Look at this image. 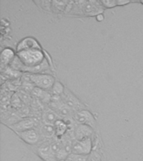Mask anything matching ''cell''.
<instances>
[{
  "label": "cell",
  "mask_w": 143,
  "mask_h": 161,
  "mask_svg": "<svg viewBox=\"0 0 143 161\" xmlns=\"http://www.w3.org/2000/svg\"><path fill=\"white\" fill-rule=\"evenodd\" d=\"M75 8L80 10V14L87 16H97L101 14L105 8L103 7L100 1H80L75 2Z\"/></svg>",
  "instance_id": "obj_1"
},
{
  "label": "cell",
  "mask_w": 143,
  "mask_h": 161,
  "mask_svg": "<svg viewBox=\"0 0 143 161\" xmlns=\"http://www.w3.org/2000/svg\"><path fill=\"white\" fill-rule=\"evenodd\" d=\"M30 80L34 83L35 87L41 88L45 91L51 90L53 86L56 81L54 75L47 73H39V74H29L27 73Z\"/></svg>",
  "instance_id": "obj_2"
},
{
  "label": "cell",
  "mask_w": 143,
  "mask_h": 161,
  "mask_svg": "<svg viewBox=\"0 0 143 161\" xmlns=\"http://www.w3.org/2000/svg\"><path fill=\"white\" fill-rule=\"evenodd\" d=\"M60 97H61V101L63 102V103L69 107L70 109H72L75 113L78 111L85 109V104L67 88H65V92L60 96Z\"/></svg>",
  "instance_id": "obj_3"
},
{
  "label": "cell",
  "mask_w": 143,
  "mask_h": 161,
  "mask_svg": "<svg viewBox=\"0 0 143 161\" xmlns=\"http://www.w3.org/2000/svg\"><path fill=\"white\" fill-rule=\"evenodd\" d=\"M51 139H45L41 141V143L37 148V154L44 161H57L55 153L53 152L50 146Z\"/></svg>",
  "instance_id": "obj_4"
},
{
  "label": "cell",
  "mask_w": 143,
  "mask_h": 161,
  "mask_svg": "<svg viewBox=\"0 0 143 161\" xmlns=\"http://www.w3.org/2000/svg\"><path fill=\"white\" fill-rule=\"evenodd\" d=\"M74 121L76 124L88 125L93 128H95L96 126V120L95 117L87 109H83L76 112L74 116Z\"/></svg>",
  "instance_id": "obj_5"
},
{
  "label": "cell",
  "mask_w": 143,
  "mask_h": 161,
  "mask_svg": "<svg viewBox=\"0 0 143 161\" xmlns=\"http://www.w3.org/2000/svg\"><path fill=\"white\" fill-rule=\"evenodd\" d=\"M72 128L73 137L75 140L80 141L84 140L86 138H91V137L94 134V128L88 125H84V124H76L74 127H71Z\"/></svg>",
  "instance_id": "obj_6"
},
{
  "label": "cell",
  "mask_w": 143,
  "mask_h": 161,
  "mask_svg": "<svg viewBox=\"0 0 143 161\" xmlns=\"http://www.w3.org/2000/svg\"><path fill=\"white\" fill-rule=\"evenodd\" d=\"M93 148V143L91 138H86L84 140H75L73 143L72 153L80 155L89 156Z\"/></svg>",
  "instance_id": "obj_7"
},
{
  "label": "cell",
  "mask_w": 143,
  "mask_h": 161,
  "mask_svg": "<svg viewBox=\"0 0 143 161\" xmlns=\"http://www.w3.org/2000/svg\"><path fill=\"white\" fill-rule=\"evenodd\" d=\"M17 134L24 143H28L29 145H36L40 143L41 138H42L40 132L36 128H33L30 130L18 133Z\"/></svg>",
  "instance_id": "obj_8"
},
{
  "label": "cell",
  "mask_w": 143,
  "mask_h": 161,
  "mask_svg": "<svg viewBox=\"0 0 143 161\" xmlns=\"http://www.w3.org/2000/svg\"><path fill=\"white\" fill-rule=\"evenodd\" d=\"M9 128L18 133L30 130L33 128H36V125H35L34 119L32 117H29V118H22L19 122H18L13 125L10 126Z\"/></svg>",
  "instance_id": "obj_9"
},
{
  "label": "cell",
  "mask_w": 143,
  "mask_h": 161,
  "mask_svg": "<svg viewBox=\"0 0 143 161\" xmlns=\"http://www.w3.org/2000/svg\"><path fill=\"white\" fill-rule=\"evenodd\" d=\"M41 119H42L43 124H47V125H55V123L57 122L60 118L59 117L55 111L52 108H50L49 106H46L44 110L42 111L41 114Z\"/></svg>",
  "instance_id": "obj_10"
},
{
  "label": "cell",
  "mask_w": 143,
  "mask_h": 161,
  "mask_svg": "<svg viewBox=\"0 0 143 161\" xmlns=\"http://www.w3.org/2000/svg\"><path fill=\"white\" fill-rule=\"evenodd\" d=\"M32 49H42L40 43L33 37L24 38L19 42L17 47H16L17 52L23 51V50H32Z\"/></svg>",
  "instance_id": "obj_11"
},
{
  "label": "cell",
  "mask_w": 143,
  "mask_h": 161,
  "mask_svg": "<svg viewBox=\"0 0 143 161\" xmlns=\"http://www.w3.org/2000/svg\"><path fill=\"white\" fill-rule=\"evenodd\" d=\"M31 96L33 97L40 100L41 103H43L46 106L50 104L51 98H52V95L49 91H45L39 87H34V89L31 92Z\"/></svg>",
  "instance_id": "obj_12"
},
{
  "label": "cell",
  "mask_w": 143,
  "mask_h": 161,
  "mask_svg": "<svg viewBox=\"0 0 143 161\" xmlns=\"http://www.w3.org/2000/svg\"><path fill=\"white\" fill-rule=\"evenodd\" d=\"M55 137L58 138H61L64 135H65L68 133L70 129V124L67 121L63 120V119H59V120L55 123Z\"/></svg>",
  "instance_id": "obj_13"
},
{
  "label": "cell",
  "mask_w": 143,
  "mask_h": 161,
  "mask_svg": "<svg viewBox=\"0 0 143 161\" xmlns=\"http://www.w3.org/2000/svg\"><path fill=\"white\" fill-rule=\"evenodd\" d=\"M4 69L2 70V76H5L6 80H19V79H21V77L24 75V73L19 71V70H17L13 69V67H11L10 65H8V66H5L3 67Z\"/></svg>",
  "instance_id": "obj_14"
},
{
  "label": "cell",
  "mask_w": 143,
  "mask_h": 161,
  "mask_svg": "<svg viewBox=\"0 0 143 161\" xmlns=\"http://www.w3.org/2000/svg\"><path fill=\"white\" fill-rule=\"evenodd\" d=\"M16 55H17V53H15L10 48L3 49L1 53V63H2L3 67L10 65V64L13 62V60L16 57Z\"/></svg>",
  "instance_id": "obj_15"
},
{
  "label": "cell",
  "mask_w": 143,
  "mask_h": 161,
  "mask_svg": "<svg viewBox=\"0 0 143 161\" xmlns=\"http://www.w3.org/2000/svg\"><path fill=\"white\" fill-rule=\"evenodd\" d=\"M38 130L40 132L41 138H44V140L45 139H53L55 138V127L53 125L42 124Z\"/></svg>",
  "instance_id": "obj_16"
},
{
  "label": "cell",
  "mask_w": 143,
  "mask_h": 161,
  "mask_svg": "<svg viewBox=\"0 0 143 161\" xmlns=\"http://www.w3.org/2000/svg\"><path fill=\"white\" fill-rule=\"evenodd\" d=\"M65 87L62 83L60 82L59 80H56L54 86H53V87L51 88V90L50 91V92L51 93L52 96H59V97H60L63 93L65 92Z\"/></svg>",
  "instance_id": "obj_17"
},
{
  "label": "cell",
  "mask_w": 143,
  "mask_h": 161,
  "mask_svg": "<svg viewBox=\"0 0 143 161\" xmlns=\"http://www.w3.org/2000/svg\"><path fill=\"white\" fill-rule=\"evenodd\" d=\"M10 104L13 107V109L15 110H19V108H21L24 105V103H23L22 99L20 98L18 92H14L12 95V97H11V102H10Z\"/></svg>",
  "instance_id": "obj_18"
},
{
  "label": "cell",
  "mask_w": 143,
  "mask_h": 161,
  "mask_svg": "<svg viewBox=\"0 0 143 161\" xmlns=\"http://www.w3.org/2000/svg\"><path fill=\"white\" fill-rule=\"evenodd\" d=\"M89 156L80 155V154H75V153H70L65 159V161H87Z\"/></svg>",
  "instance_id": "obj_19"
},
{
  "label": "cell",
  "mask_w": 143,
  "mask_h": 161,
  "mask_svg": "<svg viewBox=\"0 0 143 161\" xmlns=\"http://www.w3.org/2000/svg\"><path fill=\"white\" fill-rule=\"evenodd\" d=\"M69 4V2H60V1H54L52 2V8L55 9H57L58 12L62 11L64 8H66V7Z\"/></svg>",
  "instance_id": "obj_20"
},
{
  "label": "cell",
  "mask_w": 143,
  "mask_h": 161,
  "mask_svg": "<svg viewBox=\"0 0 143 161\" xmlns=\"http://www.w3.org/2000/svg\"><path fill=\"white\" fill-rule=\"evenodd\" d=\"M100 3L105 8H111L117 6L116 0H101Z\"/></svg>",
  "instance_id": "obj_21"
},
{
  "label": "cell",
  "mask_w": 143,
  "mask_h": 161,
  "mask_svg": "<svg viewBox=\"0 0 143 161\" xmlns=\"http://www.w3.org/2000/svg\"><path fill=\"white\" fill-rule=\"evenodd\" d=\"M130 3V0H116L117 6H124V5L128 4V3Z\"/></svg>",
  "instance_id": "obj_22"
},
{
  "label": "cell",
  "mask_w": 143,
  "mask_h": 161,
  "mask_svg": "<svg viewBox=\"0 0 143 161\" xmlns=\"http://www.w3.org/2000/svg\"><path fill=\"white\" fill-rule=\"evenodd\" d=\"M96 19H97L98 21H102V20L104 19V15H103V14L97 15V16H96Z\"/></svg>",
  "instance_id": "obj_23"
},
{
  "label": "cell",
  "mask_w": 143,
  "mask_h": 161,
  "mask_svg": "<svg viewBox=\"0 0 143 161\" xmlns=\"http://www.w3.org/2000/svg\"><path fill=\"white\" fill-rule=\"evenodd\" d=\"M140 3H142V4H143V0H142V1H140Z\"/></svg>",
  "instance_id": "obj_24"
}]
</instances>
